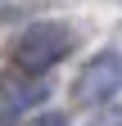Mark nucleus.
<instances>
[{"label":"nucleus","mask_w":122,"mask_h":126,"mask_svg":"<svg viewBox=\"0 0 122 126\" xmlns=\"http://www.w3.org/2000/svg\"><path fill=\"white\" fill-rule=\"evenodd\" d=\"M0 94H5V108H32L45 99V81H36L27 72H14V77H5Z\"/></svg>","instance_id":"nucleus-3"},{"label":"nucleus","mask_w":122,"mask_h":126,"mask_svg":"<svg viewBox=\"0 0 122 126\" xmlns=\"http://www.w3.org/2000/svg\"><path fill=\"white\" fill-rule=\"evenodd\" d=\"M0 126H5V117H0Z\"/></svg>","instance_id":"nucleus-6"},{"label":"nucleus","mask_w":122,"mask_h":126,"mask_svg":"<svg viewBox=\"0 0 122 126\" xmlns=\"http://www.w3.org/2000/svg\"><path fill=\"white\" fill-rule=\"evenodd\" d=\"M118 90H122V59H118L113 50H104V54H95V59L77 72L72 99H77L81 108H104Z\"/></svg>","instance_id":"nucleus-2"},{"label":"nucleus","mask_w":122,"mask_h":126,"mask_svg":"<svg viewBox=\"0 0 122 126\" xmlns=\"http://www.w3.org/2000/svg\"><path fill=\"white\" fill-rule=\"evenodd\" d=\"M100 126H122V108H104V122Z\"/></svg>","instance_id":"nucleus-5"},{"label":"nucleus","mask_w":122,"mask_h":126,"mask_svg":"<svg viewBox=\"0 0 122 126\" xmlns=\"http://www.w3.org/2000/svg\"><path fill=\"white\" fill-rule=\"evenodd\" d=\"M0 9H5V5H0Z\"/></svg>","instance_id":"nucleus-7"},{"label":"nucleus","mask_w":122,"mask_h":126,"mask_svg":"<svg viewBox=\"0 0 122 126\" xmlns=\"http://www.w3.org/2000/svg\"><path fill=\"white\" fill-rule=\"evenodd\" d=\"M68 50H72V27L68 23H32L9 45V63L18 72H27V77H41V72H50Z\"/></svg>","instance_id":"nucleus-1"},{"label":"nucleus","mask_w":122,"mask_h":126,"mask_svg":"<svg viewBox=\"0 0 122 126\" xmlns=\"http://www.w3.org/2000/svg\"><path fill=\"white\" fill-rule=\"evenodd\" d=\"M27 126H68V117L63 113H41V117H32Z\"/></svg>","instance_id":"nucleus-4"}]
</instances>
